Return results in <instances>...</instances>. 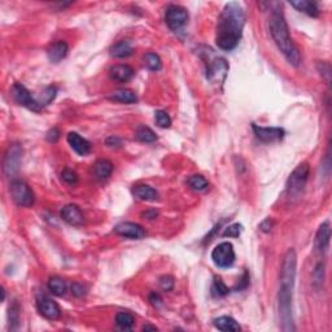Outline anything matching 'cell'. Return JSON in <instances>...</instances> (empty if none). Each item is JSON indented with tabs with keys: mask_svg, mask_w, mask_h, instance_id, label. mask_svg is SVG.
I'll use <instances>...</instances> for the list:
<instances>
[{
	"mask_svg": "<svg viewBox=\"0 0 332 332\" xmlns=\"http://www.w3.org/2000/svg\"><path fill=\"white\" fill-rule=\"evenodd\" d=\"M296 269H297V256L293 249L287 251L283 257L280 270V286L278 292V309L281 321V329L286 332L295 331L292 314L293 288L296 280Z\"/></svg>",
	"mask_w": 332,
	"mask_h": 332,
	"instance_id": "obj_1",
	"label": "cell"
},
{
	"mask_svg": "<svg viewBox=\"0 0 332 332\" xmlns=\"http://www.w3.org/2000/svg\"><path fill=\"white\" fill-rule=\"evenodd\" d=\"M245 23L244 9L236 2L225 6L218 18L216 43L223 51H232L242 39Z\"/></svg>",
	"mask_w": 332,
	"mask_h": 332,
	"instance_id": "obj_2",
	"label": "cell"
},
{
	"mask_svg": "<svg viewBox=\"0 0 332 332\" xmlns=\"http://www.w3.org/2000/svg\"><path fill=\"white\" fill-rule=\"evenodd\" d=\"M269 29H270V34L276 47L280 50L283 56L287 59L291 65L298 66L300 61H301V56H300V52H298L295 43L291 39L288 25L286 22V18L283 17V14L279 13V12H273L270 20H269Z\"/></svg>",
	"mask_w": 332,
	"mask_h": 332,
	"instance_id": "obj_3",
	"label": "cell"
},
{
	"mask_svg": "<svg viewBox=\"0 0 332 332\" xmlns=\"http://www.w3.org/2000/svg\"><path fill=\"white\" fill-rule=\"evenodd\" d=\"M309 177V165L300 163L292 172L287 180V194L290 197H298L306 186Z\"/></svg>",
	"mask_w": 332,
	"mask_h": 332,
	"instance_id": "obj_4",
	"label": "cell"
},
{
	"mask_svg": "<svg viewBox=\"0 0 332 332\" xmlns=\"http://www.w3.org/2000/svg\"><path fill=\"white\" fill-rule=\"evenodd\" d=\"M11 196L16 205L23 206V208H29L34 204L35 196L34 192L25 182L22 180H13L11 183Z\"/></svg>",
	"mask_w": 332,
	"mask_h": 332,
	"instance_id": "obj_5",
	"label": "cell"
},
{
	"mask_svg": "<svg viewBox=\"0 0 332 332\" xmlns=\"http://www.w3.org/2000/svg\"><path fill=\"white\" fill-rule=\"evenodd\" d=\"M211 259L221 269H227L232 266L235 262V251L232 244L228 242L218 244L211 252Z\"/></svg>",
	"mask_w": 332,
	"mask_h": 332,
	"instance_id": "obj_6",
	"label": "cell"
},
{
	"mask_svg": "<svg viewBox=\"0 0 332 332\" xmlns=\"http://www.w3.org/2000/svg\"><path fill=\"white\" fill-rule=\"evenodd\" d=\"M228 73V65L223 57H214L208 60V69H206V78L214 85H222L226 76Z\"/></svg>",
	"mask_w": 332,
	"mask_h": 332,
	"instance_id": "obj_7",
	"label": "cell"
},
{
	"mask_svg": "<svg viewBox=\"0 0 332 332\" xmlns=\"http://www.w3.org/2000/svg\"><path fill=\"white\" fill-rule=\"evenodd\" d=\"M12 96H13L14 102L17 103V104L22 105V107L28 108V109L33 110V112H40V109L43 108L40 105V103L31 96L28 88L21 85V83H14L13 87H12Z\"/></svg>",
	"mask_w": 332,
	"mask_h": 332,
	"instance_id": "obj_8",
	"label": "cell"
},
{
	"mask_svg": "<svg viewBox=\"0 0 332 332\" xmlns=\"http://www.w3.org/2000/svg\"><path fill=\"white\" fill-rule=\"evenodd\" d=\"M165 21L170 30L178 31L183 28L188 21V12L183 7L170 6L169 8L166 9Z\"/></svg>",
	"mask_w": 332,
	"mask_h": 332,
	"instance_id": "obj_9",
	"label": "cell"
},
{
	"mask_svg": "<svg viewBox=\"0 0 332 332\" xmlns=\"http://www.w3.org/2000/svg\"><path fill=\"white\" fill-rule=\"evenodd\" d=\"M21 156H22V149H21L20 144H12L7 151L6 157H4V173L8 177H13L18 172Z\"/></svg>",
	"mask_w": 332,
	"mask_h": 332,
	"instance_id": "obj_10",
	"label": "cell"
},
{
	"mask_svg": "<svg viewBox=\"0 0 332 332\" xmlns=\"http://www.w3.org/2000/svg\"><path fill=\"white\" fill-rule=\"evenodd\" d=\"M37 306L40 314H42L45 319H50V321L59 319L60 315H61V309H60V306L57 305V302L54 301L52 298H50L45 295L38 296Z\"/></svg>",
	"mask_w": 332,
	"mask_h": 332,
	"instance_id": "obj_11",
	"label": "cell"
},
{
	"mask_svg": "<svg viewBox=\"0 0 332 332\" xmlns=\"http://www.w3.org/2000/svg\"><path fill=\"white\" fill-rule=\"evenodd\" d=\"M115 234L132 240H140L146 236V231L140 225L134 222H124L115 226Z\"/></svg>",
	"mask_w": 332,
	"mask_h": 332,
	"instance_id": "obj_12",
	"label": "cell"
},
{
	"mask_svg": "<svg viewBox=\"0 0 332 332\" xmlns=\"http://www.w3.org/2000/svg\"><path fill=\"white\" fill-rule=\"evenodd\" d=\"M253 131L257 139H259L264 143H273L279 141L284 138V130L280 127H261L253 124Z\"/></svg>",
	"mask_w": 332,
	"mask_h": 332,
	"instance_id": "obj_13",
	"label": "cell"
},
{
	"mask_svg": "<svg viewBox=\"0 0 332 332\" xmlns=\"http://www.w3.org/2000/svg\"><path fill=\"white\" fill-rule=\"evenodd\" d=\"M329 239H331V227L329 222H323L319 226L317 235H315V249L319 253H326L329 247Z\"/></svg>",
	"mask_w": 332,
	"mask_h": 332,
	"instance_id": "obj_14",
	"label": "cell"
},
{
	"mask_svg": "<svg viewBox=\"0 0 332 332\" xmlns=\"http://www.w3.org/2000/svg\"><path fill=\"white\" fill-rule=\"evenodd\" d=\"M66 140H68L69 146L73 149L74 152L78 153L79 156H86L90 153L91 151V144L90 141L86 140L85 138H82L79 134L77 132H69L68 136H66Z\"/></svg>",
	"mask_w": 332,
	"mask_h": 332,
	"instance_id": "obj_15",
	"label": "cell"
},
{
	"mask_svg": "<svg viewBox=\"0 0 332 332\" xmlns=\"http://www.w3.org/2000/svg\"><path fill=\"white\" fill-rule=\"evenodd\" d=\"M61 218L66 223L72 226H79L83 223V213H82L81 209L78 208L74 204H69V205H65L64 208L61 209Z\"/></svg>",
	"mask_w": 332,
	"mask_h": 332,
	"instance_id": "obj_16",
	"label": "cell"
},
{
	"mask_svg": "<svg viewBox=\"0 0 332 332\" xmlns=\"http://www.w3.org/2000/svg\"><path fill=\"white\" fill-rule=\"evenodd\" d=\"M69 52V45L66 42H62V40H59V42L54 43L51 47L47 50V56L50 59V61L54 62V64H57L61 60H64L66 57Z\"/></svg>",
	"mask_w": 332,
	"mask_h": 332,
	"instance_id": "obj_17",
	"label": "cell"
},
{
	"mask_svg": "<svg viewBox=\"0 0 332 332\" xmlns=\"http://www.w3.org/2000/svg\"><path fill=\"white\" fill-rule=\"evenodd\" d=\"M134 74H135L134 69H132L130 65L126 64L114 65L109 70L110 78L117 82H122V83H124V82H129L130 79L134 77Z\"/></svg>",
	"mask_w": 332,
	"mask_h": 332,
	"instance_id": "obj_18",
	"label": "cell"
},
{
	"mask_svg": "<svg viewBox=\"0 0 332 332\" xmlns=\"http://www.w3.org/2000/svg\"><path fill=\"white\" fill-rule=\"evenodd\" d=\"M132 195L138 197L141 201H155L157 200L158 194L153 187L148 186V184H135L132 187Z\"/></svg>",
	"mask_w": 332,
	"mask_h": 332,
	"instance_id": "obj_19",
	"label": "cell"
},
{
	"mask_svg": "<svg viewBox=\"0 0 332 332\" xmlns=\"http://www.w3.org/2000/svg\"><path fill=\"white\" fill-rule=\"evenodd\" d=\"M112 172L113 163L109 160H105V158H100L93 165V175L99 180L108 179L112 175Z\"/></svg>",
	"mask_w": 332,
	"mask_h": 332,
	"instance_id": "obj_20",
	"label": "cell"
},
{
	"mask_svg": "<svg viewBox=\"0 0 332 332\" xmlns=\"http://www.w3.org/2000/svg\"><path fill=\"white\" fill-rule=\"evenodd\" d=\"M132 44L130 40H120L115 43L114 45H112L110 48V55L115 59H125L132 55Z\"/></svg>",
	"mask_w": 332,
	"mask_h": 332,
	"instance_id": "obj_21",
	"label": "cell"
},
{
	"mask_svg": "<svg viewBox=\"0 0 332 332\" xmlns=\"http://www.w3.org/2000/svg\"><path fill=\"white\" fill-rule=\"evenodd\" d=\"M110 100L113 102H118L124 103V104H134V103L138 102V96L134 91L129 90V88H121V90H117L109 96Z\"/></svg>",
	"mask_w": 332,
	"mask_h": 332,
	"instance_id": "obj_22",
	"label": "cell"
},
{
	"mask_svg": "<svg viewBox=\"0 0 332 332\" xmlns=\"http://www.w3.org/2000/svg\"><path fill=\"white\" fill-rule=\"evenodd\" d=\"M291 6L297 11L302 12V13H306L307 16H312V17H318L319 16V9L317 7V3H314V2L296 0V2H291Z\"/></svg>",
	"mask_w": 332,
	"mask_h": 332,
	"instance_id": "obj_23",
	"label": "cell"
},
{
	"mask_svg": "<svg viewBox=\"0 0 332 332\" xmlns=\"http://www.w3.org/2000/svg\"><path fill=\"white\" fill-rule=\"evenodd\" d=\"M214 326L217 327L218 329L221 331H226V332H238L240 331V326L234 318H231V317H227V315H223V317H220V318L214 319Z\"/></svg>",
	"mask_w": 332,
	"mask_h": 332,
	"instance_id": "obj_24",
	"label": "cell"
},
{
	"mask_svg": "<svg viewBox=\"0 0 332 332\" xmlns=\"http://www.w3.org/2000/svg\"><path fill=\"white\" fill-rule=\"evenodd\" d=\"M48 290L56 296H64L66 293V290H68V286H66L64 279L59 278V276H54V278L48 280Z\"/></svg>",
	"mask_w": 332,
	"mask_h": 332,
	"instance_id": "obj_25",
	"label": "cell"
},
{
	"mask_svg": "<svg viewBox=\"0 0 332 332\" xmlns=\"http://www.w3.org/2000/svg\"><path fill=\"white\" fill-rule=\"evenodd\" d=\"M135 138L141 143H153V141L157 140V136H156L155 132L146 126H139L136 129Z\"/></svg>",
	"mask_w": 332,
	"mask_h": 332,
	"instance_id": "obj_26",
	"label": "cell"
},
{
	"mask_svg": "<svg viewBox=\"0 0 332 332\" xmlns=\"http://www.w3.org/2000/svg\"><path fill=\"white\" fill-rule=\"evenodd\" d=\"M143 62L146 65V68H148L149 70L152 72H158L162 68V61H161L160 56L153 54V52H148V54L144 55Z\"/></svg>",
	"mask_w": 332,
	"mask_h": 332,
	"instance_id": "obj_27",
	"label": "cell"
},
{
	"mask_svg": "<svg viewBox=\"0 0 332 332\" xmlns=\"http://www.w3.org/2000/svg\"><path fill=\"white\" fill-rule=\"evenodd\" d=\"M135 323V319L130 313L122 312L115 315V324L121 329H131Z\"/></svg>",
	"mask_w": 332,
	"mask_h": 332,
	"instance_id": "obj_28",
	"label": "cell"
},
{
	"mask_svg": "<svg viewBox=\"0 0 332 332\" xmlns=\"http://www.w3.org/2000/svg\"><path fill=\"white\" fill-rule=\"evenodd\" d=\"M187 183H188V186L191 187L194 191H204V189L208 188L209 186L208 180H206L203 175H197V174L189 177L188 180H187Z\"/></svg>",
	"mask_w": 332,
	"mask_h": 332,
	"instance_id": "obj_29",
	"label": "cell"
},
{
	"mask_svg": "<svg viewBox=\"0 0 332 332\" xmlns=\"http://www.w3.org/2000/svg\"><path fill=\"white\" fill-rule=\"evenodd\" d=\"M155 120L156 124L161 127V129H168L172 125V118L170 115L165 112V110H157L155 113Z\"/></svg>",
	"mask_w": 332,
	"mask_h": 332,
	"instance_id": "obj_30",
	"label": "cell"
},
{
	"mask_svg": "<svg viewBox=\"0 0 332 332\" xmlns=\"http://www.w3.org/2000/svg\"><path fill=\"white\" fill-rule=\"evenodd\" d=\"M211 291H213V293L216 296H226L228 292H230V290H228L227 286L223 283V280L221 278H216V280H214L213 283V288H211Z\"/></svg>",
	"mask_w": 332,
	"mask_h": 332,
	"instance_id": "obj_31",
	"label": "cell"
},
{
	"mask_svg": "<svg viewBox=\"0 0 332 332\" xmlns=\"http://www.w3.org/2000/svg\"><path fill=\"white\" fill-rule=\"evenodd\" d=\"M61 178L65 183L68 184H77V182H78V175H77L76 172H73V170L70 169L62 170Z\"/></svg>",
	"mask_w": 332,
	"mask_h": 332,
	"instance_id": "obj_32",
	"label": "cell"
},
{
	"mask_svg": "<svg viewBox=\"0 0 332 332\" xmlns=\"http://www.w3.org/2000/svg\"><path fill=\"white\" fill-rule=\"evenodd\" d=\"M242 234V225L239 223H234V225L228 226L223 232L225 238H239V235Z\"/></svg>",
	"mask_w": 332,
	"mask_h": 332,
	"instance_id": "obj_33",
	"label": "cell"
},
{
	"mask_svg": "<svg viewBox=\"0 0 332 332\" xmlns=\"http://www.w3.org/2000/svg\"><path fill=\"white\" fill-rule=\"evenodd\" d=\"M56 96V88L55 87H47L45 88L44 93H43V100H42V107L47 105L54 100V98Z\"/></svg>",
	"mask_w": 332,
	"mask_h": 332,
	"instance_id": "obj_34",
	"label": "cell"
},
{
	"mask_svg": "<svg viewBox=\"0 0 332 332\" xmlns=\"http://www.w3.org/2000/svg\"><path fill=\"white\" fill-rule=\"evenodd\" d=\"M160 287L162 288L163 291H172L173 287H174V279L172 276H162L160 279Z\"/></svg>",
	"mask_w": 332,
	"mask_h": 332,
	"instance_id": "obj_35",
	"label": "cell"
},
{
	"mask_svg": "<svg viewBox=\"0 0 332 332\" xmlns=\"http://www.w3.org/2000/svg\"><path fill=\"white\" fill-rule=\"evenodd\" d=\"M318 68H319V72H321L322 76L326 77L327 83H329V77H331V68H329L328 62H324V61L319 62Z\"/></svg>",
	"mask_w": 332,
	"mask_h": 332,
	"instance_id": "obj_36",
	"label": "cell"
},
{
	"mask_svg": "<svg viewBox=\"0 0 332 332\" xmlns=\"http://www.w3.org/2000/svg\"><path fill=\"white\" fill-rule=\"evenodd\" d=\"M59 138H60V131L56 129V127H54V129H51L47 132V140L51 141V143H56V141L59 140Z\"/></svg>",
	"mask_w": 332,
	"mask_h": 332,
	"instance_id": "obj_37",
	"label": "cell"
},
{
	"mask_svg": "<svg viewBox=\"0 0 332 332\" xmlns=\"http://www.w3.org/2000/svg\"><path fill=\"white\" fill-rule=\"evenodd\" d=\"M323 269H324L323 265L319 264L314 271V280L318 281L319 284H322V283H323Z\"/></svg>",
	"mask_w": 332,
	"mask_h": 332,
	"instance_id": "obj_38",
	"label": "cell"
},
{
	"mask_svg": "<svg viewBox=\"0 0 332 332\" xmlns=\"http://www.w3.org/2000/svg\"><path fill=\"white\" fill-rule=\"evenodd\" d=\"M149 301H151V304H152L153 306H160V305L162 304V298H161V296L158 295V293L153 292L149 295Z\"/></svg>",
	"mask_w": 332,
	"mask_h": 332,
	"instance_id": "obj_39",
	"label": "cell"
},
{
	"mask_svg": "<svg viewBox=\"0 0 332 332\" xmlns=\"http://www.w3.org/2000/svg\"><path fill=\"white\" fill-rule=\"evenodd\" d=\"M107 146L109 147H120L121 146V139H118L117 136H110L107 139Z\"/></svg>",
	"mask_w": 332,
	"mask_h": 332,
	"instance_id": "obj_40",
	"label": "cell"
},
{
	"mask_svg": "<svg viewBox=\"0 0 332 332\" xmlns=\"http://www.w3.org/2000/svg\"><path fill=\"white\" fill-rule=\"evenodd\" d=\"M271 227H273V222H271L270 220H265L264 222L259 225V228H261L264 232H269V231L271 230Z\"/></svg>",
	"mask_w": 332,
	"mask_h": 332,
	"instance_id": "obj_41",
	"label": "cell"
},
{
	"mask_svg": "<svg viewBox=\"0 0 332 332\" xmlns=\"http://www.w3.org/2000/svg\"><path fill=\"white\" fill-rule=\"evenodd\" d=\"M156 216H157V213H156L155 210H149L143 213V217L148 218V220H153V218H156Z\"/></svg>",
	"mask_w": 332,
	"mask_h": 332,
	"instance_id": "obj_42",
	"label": "cell"
},
{
	"mask_svg": "<svg viewBox=\"0 0 332 332\" xmlns=\"http://www.w3.org/2000/svg\"><path fill=\"white\" fill-rule=\"evenodd\" d=\"M143 331H157V327L151 326V324H146V326L143 327Z\"/></svg>",
	"mask_w": 332,
	"mask_h": 332,
	"instance_id": "obj_43",
	"label": "cell"
}]
</instances>
